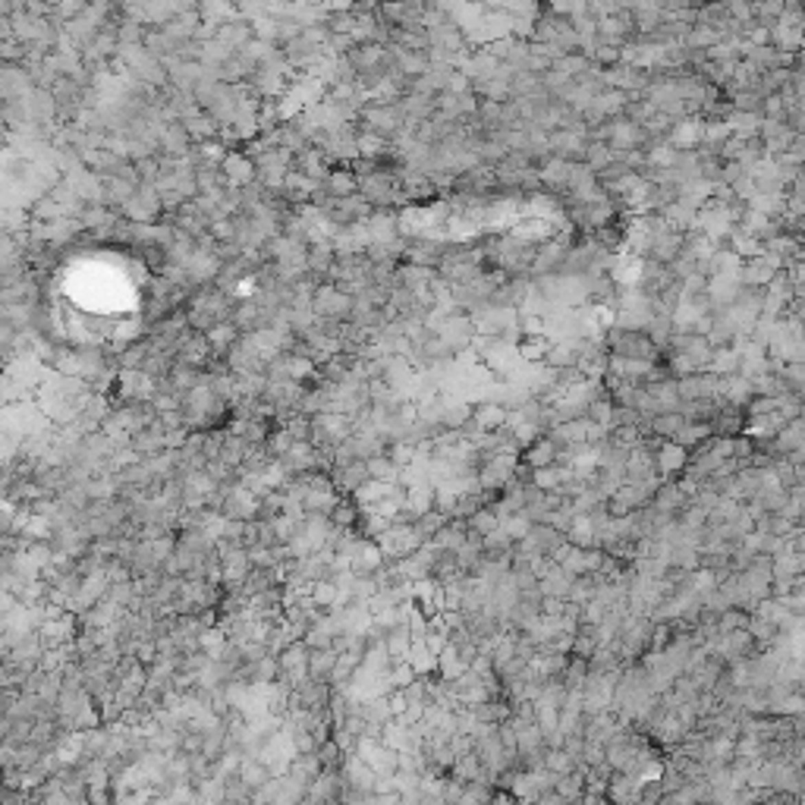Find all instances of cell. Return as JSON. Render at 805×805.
<instances>
[{
	"instance_id": "ba28073f",
	"label": "cell",
	"mask_w": 805,
	"mask_h": 805,
	"mask_svg": "<svg viewBox=\"0 0 805 805\" xmlns=\"http://www.w3.org/2000/svg\"><path fill=\"white\" fill-rule=\"evenodd\" d=\"M557 793L567 799H576L582 793V780L579 777H563V780H557Z\"/></svg>"
},
{
	"instance_id": "6da1fadb",
	"label": "cell",
	"mask_w": 805,
	"mask_h": 805,
	"mask_svg": "<svg viewBox=\"0 0 805 805\" xmlns=\"http://www.w3.org/2000/svg\"><path fill=\"white\" fill-rule=\"evenodd\" d=\"M607 352L620 359H639V362H655L657 350L651 346V340L642 330H620L613 328L611 337H607Z\"/></svg>"
},
{
	"instance_id": "7a4b0ae2",
	"label": "cell",
	"mask_w": 805,
	"mask_h": 805,
	"mask_svg": "<svg viewBox=\"0 0 805 805\" xmlns=\"http://www.w3.org/2000/svg\"><path fill=\"white\" fill-rule=\"evenodd\" d=\"M554 462H557V450H554V444L547 438H538L532 447H525V456H522V466H529L532 472L547 469Z\"/></svg>"
},
{
	"instance_id": "30bf717a",
	"label": "cell",
	"mask_w": 805,
	"mask_h": 805,
	"mask_svg": "<svg viewBox=\"0 0 805 805\" xmlns=\"http://www.w3.org/2000/svg\"><path fill=\"white\" fill-rule=\"evenodd\" d=\"M362 148H365V155L378 157L381 148H384V139H378V135H365V139H362Z\"/></svg>"
},
{
	"instance_id": "8992f818",
	"label": "cell",
	"mask_w": 805,
	"mask_h": 805,
	"mask_svg": "<svg viewBox=\"0 0 805 805\" xmlns=\"http://www.w3.org/2000/svg\"><path fill=\"white\" fill-rule=\"evenodd\" d=\"M777 406H780V396H752V400L746 402V409L742 412H749V416H774L777 412Z\"/></svg>"
},
{
	"instance_id": "277c9868",
	"label": "cell",
	"mask_w": 805,
	"mask_h": 805,
	"mask_svg": "<svg viewBox=\"0 0 805 805\" xmlns=\"http://www.w3.org/2000/svg\"><path fill=\"white\" fill-rule=\"evenodd\" d=\"M569 585H573V579H569V576L554 563V567L545 573V579L538 582V591H541L545 598H560V601H563V595L569 591Z\"/></svg>"
},
{
	"instance_id": "3957f363",
	"label": "cell",
	"mask_w": 805,
	"mask_h": 805,
	"mask_svg": "<svg viewBox=\"0 0 805 805\" xmlns=\"http://www.w3.org/2000/svg\"><path fill=\"white\" fill-rule=\"evenodd\" d=\"M774 274H777V271L771 268L768 261H764V255H761V258H749L746 264H742V271H739L742 284H746V286H761V290H764V286L774 280Z\"/></svg>"
},
{
	"instance_id": "5b68a950",
	"label": "cell",
	"mask_w": 805,
	"mask_h": 805,
	"mask_svg": "<svg viewBox=\"0 0 805 805\" xmlns=\"http://www.w3.org/2000/svg\"><path fill=\"white\" fill-rule=\"evenodd\" d=\"M611 161H613L611 145H604V142H589V148H585V161H582V164L589 167L591 173H601L604 167L611 164Z\"/></svg>"
},
{
	"instance_id": "52a82bcc",
	"label": "cell",
	"mask_w": 805,
	"mask_h": 805,
	"mask_svg": "<svg viewBox=\"0 0 805 805\" xmlns=\"http://www.w3.org/2000/svg\"><path fill=\"white\" fill-rule=\"evenodd\" d=\"M387 460L394 462L396 469H400V466H412V462H416V447L406 444V440H400V444H394V450H390Z\"/></svg>"
},
{
	"instance_id": "9c48e42d",
	"label": "cell",
	"mask_w": 805,
	"mask_h": 805,
	"mask_svg": "<svg viewBox=\"0 0 805 805\" xmlns=\"http://www.w3.org/2000/svg\"><path fill=\"white\" fill-rule=\"evenodd\" d=\"M352 186H356V179H352L350 173H337V177L330 179V189H334L337 195H346V199L352 195Z\"/></svg>"
}]
</instances>
